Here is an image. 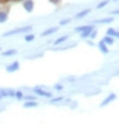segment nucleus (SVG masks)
<instances>
[{
  "mask_svg": "<svg viewBox=\"0 0 119 124\" xmlns=\"http://www.w3.org/2000/svg\"><path fill=\"white\" fill-rule=\"evenodd\" d=\"M1 99H3V97H1V95H0V100H1Z\"/></svg>",
  "mask_w": 119,
  "mask_h": 124,
  "instance_id": "obj_33",
  "label": "nucleus"
},
{
  "mask_svg": "<svg viewBox=\"0 0 119 124\" xmlns=\"http://www.w3.org/2000/svg\"><path fill=\"white\" fill-rule=\"evenodd\" d=\"M111 1H114V3H117V1H118V0H111Z\"/></svg>",
  "mask_w": 119,
  "mask_h": 124,
  "instance_id": "obj_32",
  "label": "nucleus"
},
{
  "mask_svg": "<svg viewBox=\"0 0 119 124\" xmlns=\"http://www.w3.org/2000/svg\"><path fill=\"white\" fill-rule=\"evenodd\" d=\"M32 30V26H24V27H19V28H14L3 33V37H9V36H14V35H22V33H28Z\"/></svg>",
  "mask_w": 119,
  "mask_h": 124,
  "instance_id": "obj_1",
  "label": "nucleus"
},
{
  "mask_svg": "<svg viewBox=\"0 0 119 124\" xmlns=\"http://www.w3.org/2000/svg\"><path fill=\"white\" fill-rule=\"evenodd\" d=\"M87 44L90 45V46H94V42H92V41H87Z\"/></svg>",
  "mask_w": 119,
  "mask_h": 124,
  "instance_id": "obj_31",
  "label": "nucleus"
},
{
  "mask_svg": "<svg viewBox=\"0 0 119 124\" xmlns=\"http://www.w3.org/2000/svg\"><path fill=\"white\" fill-rule=\"evenodd\" d=\"M64 97L63 96H59V97H51V100H50V104H56L59 102V101H63Z\"/></svg>",
  "mask_w": 119,
  "mask_h": 124,
  "instance_id": "obj_19",
  "label": "nucleus"
},
{
  "mask_svg": "<svg viewBox=\"0 0 119 124\" xmlns=\"http://www.w3.org/2000/svg\"><path fill=\"white\" fill-rule=\"evenodd\" d=\"M55 32H58V27H50V28L45 30V31L42 32V33H41V36H42V37H48V36L54 35Z\"/></svg>",
  "mask_w": 119,
  "mask_h": 124,
  "instance_id": "obj_9",
  "label": "nucleus"
},
{
  "mask_svg": "<svg viewBox=\"0 0 119 124\" xmlns=\"http://www.w3.org/2000/svg\"><path fill=\"white\" fill-rule=\"evenodd\" d=\"M0 51H1V47H0Z\"/></svg>",
  "mask_w": 119,
  "mask_h": 124,
  "instance_id": "obj_34",
  "label": "nucleus"
},
{
  "mask_svg": "<svg viewBox=\"0 0 119 124\" xmlns=\"http://www.w3.org/2000/svg\"><path fill=\"white\" fill-rule=\"evenodd\" d=\"M69 39V36L68 35H64V36H60V37H58L55 41H54V45H55V46H58V45H62V44H64L65 42V41Z\"/></svg>",
  "mask_w": 119,
  "mask_h": 124,
  "instance_id": "obj_12",
  "label": "nucleus"
},
{
  "mask_svg": "<svg viewBox=\"0 0 119 124\" xmlns=\"http://www.w3.org/2000/svg\"><path fill=\"white\" fill-rule=\"evenodd\" d=\"M23 99L24 100H27V101H36V96L35 95H27V96H23Z\"/></svg>",
  "mask_w": 119,
  "mask_h": 124,
  "instance_id": "obj_21",
  "label": "nucleus"
},
{
  "mask_svg": "<svg viewBox=\"0 0 119 124\" xmlns=\"http://www.w3.org/2000/svg\"><path fill=\"white\" fill-rule=\"evenodd\" d=\"M96 36H97V30H92V31H91V33H90V36H88V37L91 39V40H94L95 37H96Z\"/></svg>",
  "mask_w": 119,
  "mask_h": 124,
  "instance_id": "obj_23",
  "label": "nucleus"
},
{
  "mask_svg": "<svg viewBox=\"0 0 119 124\" xmlns=\"http://www.w3.org/2000/svg\"><path fill=\"white\" fill-rule=\"evenodd\" d=\"M92 12V9L91 8H87V9H82V10H79L77 14L74 16V19H77V21H79V19H82V18H85L86 16H88L90 13Z\"/></svg>",
  "mask_w": 119,
  "mask_h": 124,
  "instance_id": "obj_5",
  "label": "nucleus"
},
{
  "mask_svg": "<svg viewBox=\"0 0 119 124\" xmlns=\"http://www.w3.org/2000/svg\"><path fill=\"white\" fill-rule=\"evenodd\" d=\"M114 22V18L113 17H108V18H101V19H96V21H92V24H109V23H113Z\"/></svg>",
  "mask_w": 119,
  "mask_h": 124,
  "instance_id": "obj_6",
  "label": "nucleus"
},
{
  "mask_svg": "<svg viewBox=\"0 0 119 124\" xmlns=\"http://www.w3.org/2000/svg\"><path fill=\"white\" fill-rule=\"evenodd\" d=\"M42 54H37V55H33V56H28V59H35V58H41Z\"/></svg>",
  "mask_w": 119,
  "mask_h": 124,
  "instance_id": "obj_28",
  "label": "nucleus"
},
{
  "mask_svg": "<svg viewBox=\"0 0 119 124\" xmlns=\"http://www.w3.org/2000/svg\"><path fill=\"white\" fill-rule=\"evenodd\" d=\"M110 3V0H101V1H100L97 5H96V9H101V8H105L108 5V4Z\"/></svg>",
  "mask_w": 119,
  "mask_h": 124,
  "instance_id": "obj_17",
  "label": "nucleus"
},
{
  "mask_svg": "<svg viewBox=\"0 0 119 124\" xmlns=\"http://www.w3.org/2000/svg\"><path fill=\"white\" fill-rule=\"evenodd\" d=\"M8 21V10L7 9H0V23H5Z\"/></svg>",
  "mask_w": 119,
  "mask_h": 124,
  "instance_id": "obj_11",
  "label": "nucleus"
},
{
  "mask_svg": "<svg viewBox=\"0 0 119 124\" xmlns=\"http://www.w3.org/2000/svg\"><path fill=\"white\" fill-rule=\"evenodd\" d=\"M63 88H64V87H63L62 83H56L55 86H54V90H55V91H63Z\"/></svg>",
  "mask_w": 119,
  "mask_h": 124,
  "instance_id": "obj_25",
  "label": "nucleus"
},
{
  "mask_svg": "<svg viewBox=\"0 0 119 124\" xmlns=\"http://www.w3.org/2000/svg\"><path fill=\"white\" fill-rule=\"evenodd\" d=\"M37 102H36V101H26V102L23 104V106L24 108H36L37 106Z\"/></svg>",
  "mask_w": 119,
  "mask_h": 124,
  "instance_id": "obj_16",
  "label": "nucleus"
},
{
  "mask_svg": "<svg viewBox=\"0 0 119 124\" xmlns=\"http://www.w3.org/2000/svg\"><path fill=\"white\" fill-rule=\"evenodd\" d=\"M72 22V18H65V19H62L60 22H59V24L60 26H67L68 23H71Z\"/></svg>",
  "mask_w": 119,
  "mask_h": 124,
  "instance_id": "obj_20",
  "label": "nucleus"
},
{
  "mask_svg": "<svg viewBox=\"0 0 119 124\" xmlns=\"http://www.w3.org/2000/svg\"><path fill=\"white\" fill-rule=\"evenodd\" d=\"M118 13H119V10H118V9H115V10H111V12H110V14H111V16H113V14H114V16H117Z\"/></svg>",
  "mask_w": 119,
  "mask_h": 124,
  "instance_id": "obj_29",
  "label": "nucleus"
},
{
  "mask_svg": "<svg viewBox=\"0 0 119 124\" xmlns=\"http://www.w3.org/2000/svg\"><path fill=\"white\" fill-rule=\"evenodd\" d=\"M18 51L16 49H9V50H7V51H4L1 55H3V56H13V55H16Z\"/></svg>",
  "mask_w": 119,
  "mask_h": 124,
  "instance_id": "obj_15",
  "label": "nucleus"
},
{
  "mask_svg": "<svg viewBox=\"0 0 119 124\" xmlns=\"http://www.w3.org/2000/svg\"><path fill=\"white\" fill-rule=\"evenodd\" d=\"M33 92L37 95V96H41V97H50L51 99L53 97V93H51V91H45V87L42 86H37V87H35L33 88Z\"/></svg>",
  "mask_w": 119,
  "mask_h": 124,
  "instance_id": "obj_2",
  "label": "nucleus"
},
{
  "mask_svg": "<svg viewBox=\"0 0 119 124\" xmlns=\"http://www.w3.org/2000/svg\"><path fill=\"white\" fill-rule=\"evenodd\" d=\"M33 40H35V35H32V33H28V35L24 36V41H26V42H32Z\"/></svg>",
  "mask_w": 119,
  "mask_h": 124,
  "instance_id": "obj_18",
  "label": "nucleus"
},
{
  "mask_svg": "<svg viewBox=\"0 0 119 124\" xmlns=\"http://www.w3.org/2000/svg\"><path fill=\"white\" fill-rule=\"evenodd\" d=\"M115 99H117V95H115V93H110L106 99H105V100L103 101L101 104H100V106H101V108H103V106H106V105H109V104L111 102V101H114Z\"/></svg>",
  "mask_w": 119,
  "mask_h": 124,
  "instance_id": "obj_8",
  "label": "nucleus"
},
{
  "mask_svg": "<svg viewBox=\"0 0 119 124\" xmlns=\"http://www.w3.org/2000/svg\"><path fill=\"white\" fill-rule=\"evenodd\" d=\"M51 4H54V5H59V4L62 3V0H49Z\"/></svg>",
  "mask_w": 119,
  "mask_h": 124,
  "instance_id": "obj_26",
  "label": "nucleus"
},
{
  "mask_svg": "<svg viewBox=\"0 0 119 124\" xmlns=\"http://www.w3.org/2000/svg\"><path fill=\"white\" fill-rule=\"evenodd\" d=\"M95 30V24H87V26H85V30L81 32V39L82 40H86V39H88V36L91 33V31Z\"/></svg>",
  "mask_w": 119,
  "mask_h": 124,
  "instance_id": "obj_3",
  "label": "nucleus"
},
{
  "mask_svg": "<svg viewBox=\"0 0 119 124\" xmlns=\"http://www.w3.org/2000/svg\"><path fill=\"white\" fill-rule=\"evenodd\" d=\"M35 8V1L33 0H23V9L27 13H32Z\"/></svg>",
  "mask_w": 119,
  "mask_h": 124,
  "instance_id": "obj_4",
  "label": "nucleus"
},
{
  "mask_svg": "<svg viewBox=\"0 0 119 124\" xmlns=\"http://www.w3.org/2000/svg\"><path fill=\"white\" fill-rule=\"evenodd\" d=\"M17 70H19V62H13L12 64L7 65V72L8 73H14Z\"/></svg>",
  "mask_w": 119,
  "mask_h": 124,
  "instance_id": "obj_7",
  "label": "nucleus"
},
{
  "mask_svg": "<svg viewBox=\"0 0 119 124\" xmlns=\"http://www.w3.org/2000/svg\"><path fill=\"white\" fill-rule=\"evenodd\" d=\"M5 92H7V96H9V97H14V92H16L14 90H5Z\"/></svg>",
  "mask_w": 119,
  "mask_h": 124,
  "instance_id": "obj_24",
  "label": "nucleus"
},
{
  "mask_svg": "<svg viewBox=\"0 0 119 124\" xmlns=\"http://www.w3.org/2000/svg\"><path fill=\"white\" fill-rule=\"evenodd\" d=\"M69 106H71V109H76V108H77V102H73V104H71Z\"/></svg>",
  "mask_w": 119,
  "mask_h": 124,
  "instance_id": "obj_30",
  "label": "nucleus"
},
{
  "mask_svg": "<svg viewBox=\"0 0 119 124\" xmlns=\"http://www.w3.org/2000/svg\"><path fill=\"white\" fill-rule=\"evenodd\" d=\"M67 81L68 82H76V77H68Z\"/></svg>",
  "mask_w": 119,
  "mask_h": 124,
  "instance_id": "obj_27",
  "label": "nucleus"
},
{
  "mask_svg": "<svg viewBox=\"0 0 119 124\" xmlns=\"http://www.w3.org/2000/svg\"><path fill=\"white\" fill-rule=\"evenodd\" d=\"M14 97L18 99V100L23 99V93H22V91H16V92H14Z\"/></svg>",
  "mask_w": 119,
  "mask_h": 124,
  "instance_id": "obj_22",
  "label": "nucleus"
},
{
  "mask_svg": "<svg viewBox=\"0 0 119 124\" xmlns=\"http://www.w3.org/2000/svg\"><path fill=\"white\" fill-rule=\"evenodd\" d=\"M97 46H99V50H100V51H101L103 54H108V53H109L108 45H106V44H104V42H103V40H101V41H99Z\"/></svg>",
  "mask_w": 119,
  "mask_h": 124,
  "instance_id": "obj_13",
  "label": "nucleus"
},
{
  "mask_svg": "<svg viewBox=\"0 0 119 124\" xmlns=\"http://www.w3.org/2000/svg\"><path fill=\"white\" fill-rule=\"evenodd\" d=\"M103 42L106 44V45H114V42H115V39H113V37H110V36L105 35L104 37H103Z\"/></svg>",
  "mask_w": 119,
  "mask_h": 124,
  "instance_id": "obj_14",
  "label": "nucleus"
},
{
  "mask_svg": "<svg viewBox=\"0 0 119 124\" xmlns=\"http://www.w3.org/2000/svg\"><path fill=\"white\" fill-rule=\"evenodd\" d=\"M106 35L110 36V37H113V39H118V37H119L118 30H117V28H113V27H110V28L106 30Z\"/></svg>",
  "mask_w": 119,
  "mask_h": 124,
  "instance_id": "obj_10",
  "label": "nucleus"
}]
</instances>
